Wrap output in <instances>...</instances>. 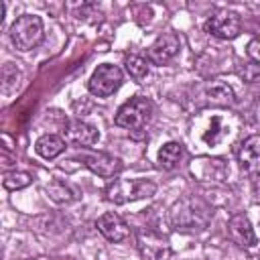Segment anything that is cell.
I'll return each mask as SVG.
<instances>
[{"label":"cell","mask_w":260,"mask_h":260,"mask_svg":"<svg viewBox=\"0 0 260 260\" xmlns=\"http://www.w3.org/2000/svg\"><path fill=\"white\" fill-rule=\"evenodd\" d=\"M35 150L39 156L51 160L57 158L63 150H65V138L59 134H43L37 142H35Z\"/></svg>","instance_id":"16"},{"label":"cell","mask_w":260,"mask_h":260,"mask_svg":"<svg viewBox=\"0 0 260 260\" xmlns=\"http://www.w3.org/2000/svg\"><path fill=\"white\" fill-rule=\"evenodd\" d=\"M122 81H124V73H122V69L118 65L102 63L91 73V77L87 81V89L95 98H110L112 93H116L120 89Z\"/></svg>","instance_id":"5"},{"label":"cell","mask_w":260,"mask_h":260,"mask_svg":"<svg viewBox=\"0 0 260 260\" xmlns=\"http://www.w3.org/2000/svg\"><path fill=\"white\" fill-rule=\"evenodd\" d=\"M75 158L81 160V165L87 167L93 175L104 177V179L116 177L122 171V160L114 154H108V152H87V150H83Z\"/></svg>","instance_id":"8"},{"label":"cell","mask_w":260,"mask_h":260,"mask_svg":"<svg viewBox=\"0 0 260 260\" xmlns=\"http://www.w3.org/2000/svg\"><path fill=\"white\" fill-rule=\"evenodd\" d=\"M248 55L254 63L260 65V39H254V41L248 43Z\"/></svg>","instance_id":"23"},{"label":"cell","mask_w":260,"mask_h":260,"mask_svg":"<svg viewBox=\"0 0 260 260\" xmlns=\"http://www.w3.org/2000/svg\"><path fill=\"white\" fill-rule=\"evenodd\" d=\"M45 189H47V195H49L53 201H57V203H71V201L77 199V191H75L69 183H65V181H61V179L49 181Z\"/></svg>","instance_id":"17"},{"label":"cell","mask_w":260,"mask_h":260,"mask_svg":"<svg viewBox=\"0 0 260 260\" xmlns=\"http://www.w3.org/2000/svg\"><path fill=\"white\" fill-rule=\"evenodd\" d=\"M238 162L248 177H260V134H252L242 142Z\"/></svg>","instance_id":"11"},{"label":"cell","mask_w":260,"mask_h":260,"mask_svg":"<svg viewBox=\"0 0 260 260\" xmlns=\"http://www.w3.org/2000/svg\"><path fill=\"white\" fill-rule=\"evenodd\" d=\"M213 217V207L199 195H183L169 209V221L177 232H203Z\"/></svg>","instance_id":"1"},{"label":"cell","mask_w":260,"mask_h":260,"mask_svg":"<svg viewBox=\"0 0 260 260\" xmlns=\"http://www.w3.org/2000/svg\"><path fill=\"white\" fill-rule=\"evenodd\" d=\"M236 102V93L232 85L221 79H213L203 87V104L209 108H230Z\"/></svg>","instance_id":"14"},{"label":"cell","mask_w":260,"mask_h":260,"mask_svg":"<svg viewBox=\"0 0 260 260\" xmlns=\"http://www.w3.org/2000/svg\"><path fill=\"white\" fill-rule=\"evenodd\" d=\"M240 75L250 83L260 81V65L258 63H248V65H244V69H240Z\"/></svg>","instance_id":"22"},{"label":"cell","mask_w":260,"mask_h":260,"mask_svg":"<svg viewBox=\"0 0 260 260\" xmlns=\"http://www.w3.org/2000/svg\"><path fill=\"white\" fill-rule=\"evenodd\" d=\"M203 30L215 39H223V41H232L240 35L242 30V18L238 12L230 10V8H219L215 10L203 24Z\"/></svg>","instance_id":"7"},{"label":"cell","mask_w":260,"mask_h":260,"mask_svg":"<svg viewBox=\"0 0 260 260\" xmlns=\"http://www.w3.org/2000/svg\"><path fill=\"white\" fill-rule=\"evenodd\" d=\"M8 35L18 51H32L43 41V20L37 14H22L10 24Z\"/></svg>","instance_id":"3"},{"label":"cell","mask_w":260,"mask_h":260,"mask_svg":"<svg viewBox=\"0 0 260 260\" xmlns=\"http://www.w3.org/2000/svg\"><path fill=\"white\" fill-rule=\"evenodd\" d=\"M136 246L142 260H169L173 254L167 236H162L152 228H138Z\"/></svg>","instance_id":"6"},{"label":"cell","mask_w":260,"mask_h":260,"mask_svg":"<svg viewBox=\"0 0 260 260\" xmlns=\"http://www.w3.org/2000/svg\"><path fill=\"white\" fill-rule=\"evenodd\" d=\"M183 156H185V148L181 142H167L160 146V150L156 154V162L162 171H173L181 165Z\"/></svg>","instance_id":"15"},{"label":"cell","mask_w":260,"mask_h":260,"mask_svg":"<svg viewBox=\"0 0 260 260\" xmlns=\"http://www.w3.org/2000/svg\"><path fill=\"white\" fill-rule=\"evenodd\" d=\"M18 69H16V65L14 63H6L4 67H2V87H4V91H12L16 85H18Z\"/></svg>","instance_id":"21"},{"label":"cell","mask_w":260,"mask_h":260,"mask_svg":"<svg viewBox=\"0 0 260 260\" xmlns=\"http://www.w3.org/2000/svg\"><path fill=\"white\" fill-rule=\"evenodd\" d=\"M63 138L69 144L87 148V146H91V144H95L100 140V132H98L95 126H91V124H87L83 120H71L63 130Z\"/></svg>","instance_id":"12"},{"label":"cell","mask_w":260,"mask_h":260,"mask_svg":"<svg viewBox=\"0 0 260 260\" xmlns=\"http://www.w3.org/2000/svg\"><path fill=\"white\" fill-rule=\"evenodd\" d=\"M156 193V183L148 179H114L106 187L108 201L116 205H124L130 201H140L146 197H152Z\"/></svg>","instance_id":"2"},{"label":"cell","mask_w":260,"mask_h":260,"mask_svg":"<svg viewBox=\"0 0 260 260\" xmlns=\"http://www.w3.org/2000/svg\"><path fill=\"white\" fill-rule=\"evenodd\" d=\"M30 181H32V177H30L28 173H24V171H8V173H4V177H2V185H4V189H8V191L24 189V187L30 185Z\"/></svg>","instance_id":"20"},{"label":"cell","mask_w":260,"mask_h":260,"mask_svg":"<svg viewBox=\"0 0 260 260\" xmlns=\"http://www.w3.org/2000/svg\"><path fill=\"white\" fill-rule=\"evenodd\" d=\"M225 134H228V128L223 126V120L219 116H211L207 126H205V130L201 132V140L205 144H209V146H215L225 138Z\"/></svg>","instance_id":"18"},{"label":"cell","mask_w":260,"mask_h":260,"mask_svg":"<svg viewBox=\"0 0 260 260\" xmlns=\"http://www.w3.org/2000/svg\"><path fill=\"white\" fill-rule=\"evenodd\" d=\"M152 116V102L144 95H134L116 112V126L126 130H142Z\"/></svg>","instance_id":"4"},{"label":"cell","mask_w":260,"mask_h":260,"mask_svg":"<svg viewBox=\"0 0 260 260\" xmlns=\"http://www.w3.org/2000/svg\"><path fill=\"white\" fill-rule=\"evenodd\" d=\"M124 67H126V73L134 81H142L148 75V61L140 55H128L124 59Z\"/></svg>","instance_id":"19"},{"label":"cell","mask_w":260,"mask_h":260,"mask_svg":"<svg viewBox=\"0 0 260 260\" xmlns=\"http://www.w3.org/2000/svg\"><path fill=\"white\" fill-rule=\"evenodd\" d=\"M181 51V39L175 32H162L146 51V61L152 65H167L171 63Z\"/></svg>","instance_id":"9"},{"label":"cell","mask_w":260,"mask_h":260,"mask_svg":"<svg viewBox=\"0 0 260 260\" xmlns=\"http://www.w3.org/2000/svg\"><path fill=\"white\" fill-rule=\"evenodd\" d=\"M95 228L110 242H122V240H126L130 236L128 223L118 213H114V211H106L104 215H100L95 219Z\"/></svg>","instance_id":"13"},{"label":"cell","mask_w":260,"mask_h":260,"mask_svg":"<svg viewBox=\"0 0 260 260\" xmlns=\"http://www.w3.org/2000/svg\"><path fill=\"white\" fill-rule=\"evenodd\" d=\"M225 230H228V236L234 244H238L240 248H254L258 244V238H256V232L248 219V215L244 213H234L228 223H225Z\"/></svg>","instance_id":"10"}]
</instances>
